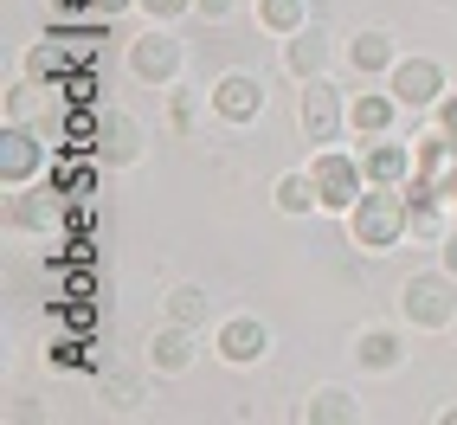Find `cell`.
I'll use <instances>...</instances> for the list:
<instances>
[{
	"mask_svg": "<svg viewBox=\"0 0 457 425\" xmlns=\"http://www.w3.org/2000/svg\"><path fill=\"white\" fill-rule=\"evenodd\" d=\"M33 90H39V84H20V90H7V123H33Z\"/></svg>",
	"mask_w": 457,
	"mask_h": 425,
	"instance_id": "obj_28",
	"label": "cell"
},
{
	"mask_svg": "<svg viewBox=\"0 0 457 425\" xmlns=\"http://www.w3.org/2000/svg\"><path fill=\"white\" fill-rule=\"evenodd\" d=\"M142 7V0H90V20H116V13H129Z\"/></svg>",
	"mask_w": 457,
	"mask_h": 425,
	"instance_id": "obj_33",
	"label": "cell"
},
{
	"mask_svg": "<svg viewBox=\"0 0 457 425\" xmlns=\"http://www.w3.org/2000/svg\"><path fill=\"white\" fill-rule=\"evenodd\" d=\"M232 7H238V0H194L200 20H232Z\"/></svg>",
	"mask_w": 457,
	"mask_h": 425,
	"instance_id": "obj_34",
	"label": "cell"
},
{
	"mask_svg": "<svg viewBox=\"0 0 457 425\" xmlns=\"http://www.w3.org/2000/svg\"><path fill=\"white\" fill-rule=\"evenodd\" d=\"M78 78V46L65 33H46L26 46V84H39V90H65Z\"/></svg>",
	"mask_w": 457,
	"mask_h": 425,
	"instance_id": "obj_10",
	"label": "cell"
},
{
	"mask_svg": "<svg viewBox=\"0 0 457 425\" xmlns=\"http://www.w3.org/2000/svg\"><path fill=\"white\" fill-rule=\"evenodd\" d=\"M451 206H457V194H451Z\"/></svg>",
	"mask_w": 457,
	"mask_h": 425,
	"instance_id": "obj_36",
	"label": "cell"
},
{
	"mask_svg": "<svg viewBox=\"0 0 457 425\" xmlns=\"http://www.w3.org/2000/svg\"><path fill=\"white\" fill-rule=\"evenodd\" d=\"M148 368H155V374H187L194 368V329L162 322L155 336H148Z\"/></svg>",
	"mask_w": 457,
	"mask_h": 425,
	"instance_id": "obj_16",
	"label": "cell"
},
{
	"mask_svg": "<svg viewBox=\"0 0 457 425\" xmlns=\"http://www.w3.org/2000/svg\"><path fill=\"white\" fill-rule=\"evenodd\" d=\"M194 116H200V97H194V90H174V97H168V129H174V136H187V129H194Z\"/></svg>",
	"mask_w": 457,
	"mask_h": 425,
	"instance_id": "obj_26",
	"label": "cell"
},
{
	"mask_svg": "<svg viewBox=\"0 0 457 425\" xmlns=\"http://www.w3.org/2000/svg\"><path fill=\"white\" fill-rule=\"evenodd\" d=\"M310 180H316V194L328 212H348L361 194H368V174H361V155H342V148H316V162H310Z\"/></svg>",
	"mask_w": 457,
	"mask_h": 425,
	"instance_id": "obj_4",
	"label": "cell"
},
{
	"mask_svg": "<svg viewBox=\"0 0 457 425\" xmlns=\"http://www.w3.org/2000/svg\"><path fill=\"white\" fill-rule=\"evenodd\" d=\"M303 425H361V406L342 387H316L310 400H303Z\"/></svg>",
	"mask_w": 457,
	"mask_h": 425,
	"instance_id": "obj_19",
	"label": "cell"
},
{
	"mask_svg": "<svg viewBox=\"0 0 457 425\" xmlns=\"http://www.w3.org/2000/svg\"><path fill=\"white\" fill-rule=\"evenodd\" d=\"M264 354H270V329L258 316L220 322V361H226V368H252V361H264Z\"/></svg>",
	"mask_w": 457,
	"mask_h": 425,
	"instance_id": "obj_13",
	"label": "cell"
},
{
	"mask_svg": "<svg viewBox=\"0 0 457 425\" xmlns=\"http://www.w3.org/2000/svg\"><path fill=\"white\" fill-rule=\"evenodd\" d=\"M361 174L380 180V188H406V180H412V148L393 142V136H368V148H361Z\"/></svg>",
	"mask_w": 457,
	"mask_h": 425,
	"instance_id": "obj_14",
	"label": "cell"
},
{
	"mask_svg": "<svg viewBox=\"0 0 457 425\" xmlns=\"http://www.w3.org/2000/svg\"><path fill=\"white\" fill-rule=\"evenodd\" d=\"M284 71L290 78H328V33L322 26H303V33H290V46H284Z\"/></svg>",
	"mask_w": 457,
	"mask_h": 425,
	"instance_id": "obj_15",
	"label": "cell"
},
{
	"mask_svg": "<svg viewBox=\"0 0 457 425\" xmlns=\"http://www.w3.org/2000/svg\"><path fill=\"white\" fill-rule=\"evenodd\" d=\"M52 316H65V329H78V336H90V329H97V303H90V296L78 290L71 303H52Z\"/></svg>",
	"mask_w": 457,
	"mask_h": 425,
	"instance_id": "obj_24",
	"label": "cell"
},
{
	"mask_svg": "<svg viewBox=\"0 0 457 425\" xmlns=\"http://www.w3.org/2000/svg\"><path fill=\"white\" fill-rule=\"evenodd\" d=\"M52 180H58V188H65L71 200H90V188H97V168H65V162H58Z\"/></svg>",
	"mask_w": 457,
	"mask_h": 425,
	"instance_id": "obj_27",
	"label": "cell"
},
{
	"mask_svg": "<svg viewBox=\"0 0 457 425\" xmlns=\"http://www.w3.org/2000/svg\"><path fill=\"white\" fill-rule=\"evenodd\" d=\"M46 361H52V368H84V361H90V336H78V329H71L65 342L46 348Z\"/></svg>",
	"mask_w": 457,
	"mask_h": 425,
	"instance_id": "obj_25",
	"label": "cell"
},
{
	"mask_svg": "<svg viewBox=\"0 0 457 425\" xmlns=\"http://www.w3.org/2000/svg\"><path fill=\"white\" fill-rule=\"evenodd\" d=\"M386 90H393L406 110H438V97H445V65H438V58H400V65L386 71Z\"/></svg>",
	"mask_w": 457,
	"mask_h": 425,
	"instance_id": "obj_9",
	"label": "cell"
},
{
	"mask_svg": "<svg viewBox=\"0 0 457 425\" xmlns=\"http://www.w3.org/2000/svg\"><path fill=\"white\" fill-rule=\"evenodd\" d=\"M348 58H354V71H393L400 65V58H393V33H380V26H368V33H361L354 46H348Z\"/></svg>",
	"mask_w": 457,
	"mask_h": 425,
	"instance_id": "obj_22",
	"label": "cell"
},
{
	"mask_svg": "<svg viewBox=\"0 0 457 425\" xmlns=\"http://www.w3.org/2000/svg\"><path fill=\"white\" fill-rule=\"evenodd\" d=\"M400 110H406V104L393 97V90H361V97L348 104V129H361V136H386Z\"/></svg>",
	"mask_w": 457,
	"mask_h": 425,
	"instance_id": "obj_18",
	"label": "cell"
},
{
	"mask_svg": "<svg viewBox=\"0 0 457 425\" xmlns=\"http://www.w3.org/2000/svg\"><path fill=\"white\" fill-rule=\"evenodd\" d=\"M65 97H71V104H90V97H97V78H90V71L78 65V78L65 84Z\"/></svg>",
	"mask_w": 457,
	"mask_h": 425,
	"instance_id": "obj_31",
	"label": "cell"
},
{
	"mask_svg": "<svg viewBox=\"0 0 457 425\" xmlns=\"http://www.w3.org/2000/svg\"><path fill=\"white\" fill-rule=\"evenodd\" d=\"M412 180H425V188L451 206V194H457V136H445L438 123H432V136H419V148H412Z\"/></svg>",
	"mask_w": 457,
	"mask_h": 425,
	"instance_id": "obj_7",
	"label": "cell"
},
{
	"mask_svg": "<svg viewBox=\"0 0 457 425\" xmlns=\"http://www.w3.org/2000/svg\"><path fill=\"white\" fill-rule=\"evenodd\" d=\"M400 316L412 329H451L457 322V278L451 271H412L400 284Z\"/></svg>",
	"mask_w": 457,
	"mask_h": 425,
	"instance_id": "obj_3",
	"label": "cell"
},
{
	"mask_svg": "<svg viewBox=\"0 0 457 425\" xmlns=\"http://www.w3.org/2000/svg\"><path fill=\"white\" fill-rule=\"evenodd\" d=\"M406 361V348H400V336H393V329H361L354 336V368H368V374H393Z\"/></svg>",
	"mask_w": 457,
	"mask_h": 425,
	"instance_id": "obj_17",
	"label": "cell"
},
{
	"mask_svg": "<svg viewBox=\"0 0 457 425\" xmlns=\"http://www.w3.org/2000/svg\"><path fill=\"white\" fill-rule=\"evenodd\" d=\"M258 26L278 33V39L303 33V26H310V0H258Z\"/></svg>",
	"mask_w": 457,
	"mask_h": 425,
	"instance_id": "obj_21",
	"label": "cell"
},
{
	"mask_svg": "<svg viewBox=\"0 0 457 425\" xmlns=\"http://www.w3.org/2000/svg\"><path fill=\"white\" fill-rule=\"evenodd\" d=\"M104 393H110V406H136V400H142L129 374H110V380H104Z\"/></svg>",
	"mask_w": 457,
	"mask_h": 425,
	"instance_id": "obj_29",
	"label": "cell"
},
{
	"mask_svg": "<svg viewBox=\"0 0 457 425\" xmlns=\"http://www.w3.org/2000/svg\"><path fill=\"white\" fill-rule=\"evenodd\" d=\"M90 155H97L104 168H136L142 162V123L129 110H104V129H97V148H90Z\"/></svg>",
	"mask_w": 457,
	"mask_h": 425,
	"instance_id": "obj_12",
	"label": "cell"
},
{
	"mask_svg": "<svg viewBox=\"0 0 457 425\" xmlns=\"http://www.w3.org/2000/svg\"><path fill=\"white\" fill-rule=\"evenodd\" d=\"M278 206L284 212H316L322 206V194H316V180H310V168H290V174H278Z\"/></svg>",
	"mask_w": 457,
	"mask_h": 425,
	"instance_id": "obj_23",
	"label": "cell"
},
{
	"mask_svg": "<svg viewBox=\"0 0 457 425\" xmlns=\"http://www.w3.org/2000/svg\"><path fill=\"white\" fill-rule=\"evenodd\" d=\"M180 58H187V52H180V39L168 33V20L148 26L142 39H129V71H136L142 84H174V78H180Z\"/></svg>",
	"mask_w": 457,
	"mask_h": 425,
	"instance_id": "obj_6",
	"label": "cell"
},
{
	"mask_svg": "<svg viewBox=\"0 0 457 425\" xmlns=\"http://www.w3.org/2000/svg\"><path fill=\"white\" fill-rule=\"evenodd\" d=\"M71 220V194L58 180H20L7 188V226L13 232H65Z\"/></svg>",
	"mask_w": 457,
	"mask_h": 425,
	"instance_id": "obj_2",
	"label": "cell"
},
{
	"mask_svg": "<svg viewBox=\"0 0 457 425\" xmlns=\"http://www.w3.org/2000/svg\"><path fill=\"white\" fill-rule=\"evenodd\" d=\"M142 13H155V20H180V13H194V0H142Z\"/></svg>",
	"mask_w": 457,
	"mask_h": 425,
	"instance_id": "obj_30",
	"label": "cell"
},
{
	"mask_svg": "<svg viewBox=\"0 0 457 425\" xmlns=\"http://www.w3.org/2000/svg\"><path fill=\"white\" fill-rule=\"evenodd\" d=\"M451 329H457V322H451Z\"/></svg>",
	"mask_w": 457,
	"mask_h": 425,
	"instance_id": "obj_37",
	"label": "cell"
},
{
	"mask_svg": "<svg viewBox=\"0 0 457 425\" xmlns=\"http://www.w3.org/2000/svg\"><path fill=\"white\" fill-rule=\"evenodd\" d=\"M412 232V206H406V188H380V180H368V194H361L348 206V238H354V252H393L400 238Z\"/></svg>",
	"mask_w": 457,
	"mask_h": 425,
	"instance_id": "obj_1",
	"label": "cell"
},
{
	"mask_svg": "<svg viewBox=\"0 0 457 425\" xmlns=\"http://www.w3.org/2000/svg\"><path fill=\"white\" fill-rule=\"evenodd\" d=\"M438 246H445V271H451V278H457V226H451V232L438 238Z\"/></svg>",
	"mask_w": 457,
	"mask_h": 425,
	"instance_id": "obj_35",
	"label": "cell"
},
{
	"mask_svg": "<svg viewBox=\"0 0 457 425\" xmlns=\"http://www.w3.org/2000/svg\"><path fill=\"white\" fill-rule=\"evenodd\" d=\"M162 316L180 322V329H200L206 322V290L200 284H168L162 290Z\"/></svg>",
	"mask_w": 457,
	"mask_h": 425,
	"instance_id": "obj_20",
	"label": "cell"
},
{
	"mask_svg": "<svg viewBox=\"0 0 457 425\" xmlns=\"http://www.w3.org/2000/svg\"><path fill=\"white\" fill-rule=\"evenodd\" d=\"M303 136H310L316 148H328L335 136H342V123H348V104H342V90H335L328 78H310L303 84Z\"/></svg>",
	"mask_w": 457,
	"mask_h": 425,
	"instance_id": "obj_8",
	"label": "cell"
},
{
	"mask_svg": "<svg viewBox=\"0 0 457 425\" xmlns=\"http://www.w3.org/2000/svg\"><path fill=\"white\" fill-rule=\"evenodd\" d=\"M39 162H46V142L33 123H7L0 129V180L20 188V180H39Z\"/></svg>",
	"mask_w": 457,
	"mask_h": 425,
	"instance_id": "obj_11",
	"label": "cell"
},
{
	"mask_svg": "<svg viewBox=\"0 0 457 425\" xmlns=\"http://www.w3.org/2000/svg\"><path fill=\"white\" fill-rule=\"evenodd\" d=\"M206 110L220 116V123L245 129V123H258V116H264V84H258L252 71H226V78L206 84Z\"/></svg>",
	"mask_w": 457,
	"mask_h": 425,
	"instance_id": "obj_5",
	"label": "cell"
},
{
	"mask_svg": "<svg viewBox=\"0 0 457 425\" xmlns=\"http://www.w3.org/2000/svg\"><path fill=\"white\" fill-rule=\"evenodd\" d=\"M432 116H438V129H445V136H457V90H445Z\"/></svg>",
	"mask_w": 457,
	"mask_h": 425,
	"instance_id": "obj_32",
	"label": "cell"
}]
</instances>
